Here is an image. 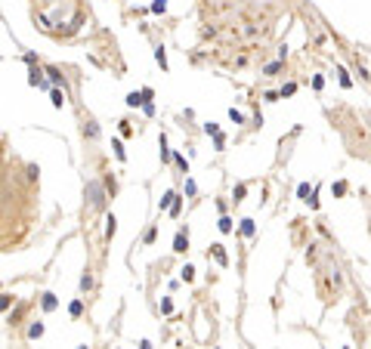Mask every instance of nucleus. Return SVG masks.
Masks as SVG:
<instances>
[{"label":"nucleus","mask_w":371,"mask_h":349,"mask_svg":"<svg viewBox=\"0 0 371 349\" xmlns=\"http://www.w3.org/2000/svg\"><path fill=\"white\" fill-rule=\"evenodd\" d=\"M84 195H87V204H90L87 210H90V213H99V210H106V198H109V195H106V185H102V182L90 179Z\"/></svg>","instance_id":"1"},{"label":"nucleus","mask_w":371,"mask_h":349,"mask_svg":"<svg viewBox=\"0 0 371 349\" xmlns=\"http://www.w3.org/2000/svg\"><path fill=\"white\" fill-rule=\"evenodd\" d=\"M84 136L90 139V142H96V139H99V124L93 121V118H84Z\"/></svg>","instance_id":"2"},{"label":"nucleus","mask_w":371,"mask_h":349,"mask_svg":"<svg viewBox=\"0 0 371 349\" xmlns=\"http://www.w3.org/2000/svg\"><path fill=\"white\" fill-rule=\"evenodd\" d=\"M189 250V235L186 232H177V238H173V253H186Z\"/></svg>","instance_id":"3"},{"label":"nucleus","mask_w":371,"mask_h":349,"mask_svg":"<svg viewBox=\"0 0 371 349\" xmlns=\"http://www.w3.org/2000/svg\"><path fill=\"white\" fill-rule=\"evenodd\" d=\"M211 253H214V260H217L220 266H229V257H226V250H223V244H214V247H211Z\"/></svg>","instance_id":"4"},{"label":"nucleus","mask_w":371,"mask_h":349,"mask_svg":"<svg viewBox=\"0 0 371 349\" xmlns=\"http://www.w3.org/2000/svg\"><path fill=\"white\" fill-rule=\"evenodd\" d=\"M40 306H43V312H53L56 306H59V300H56V294H43L40 297Z\"/></svg>","instance_id":"5"},{"label":"nucleus","mask_w":371,"mask_h":349,"mask_svg":"<svg viewBox=\"0 0 371 349\" xmlns=\"http://www.w3.org/2000/svg\"><path fill=\"white\" fill-rule=\"evenodd\" d=\"M114 232H118V219H114V213H111V216L106 219V238H109V241L114 238Z\"/></svg>","instance_id":"6"},{"label":"nucleus","mask_w":371,"mask_h":349,"mask_svg":"<svg viewBox=\"0 0 371 349\" xmlns=\"http://www.w3.org/2000/svg\"><path fill=\"white\" fill-rule=\"evenodd\" d=\"M68 315H72V318H80V315H84V300H74V303L68 306Z\"/></svg>","instance_id":"7"},{"label":"nucleus","mask_w":371,"mask_h":349,"mask_svg":"<svg viewBox=\"0 0 371 349\" xmlns=\"http://www.w3.org/2000/svg\"><path fill=\"white\" fill-rule=\"evenodd\" d=\"M93 290V275H90V269L84 272V278H80V294H90Z\"/></svg>","instance_id":"8"},{"label":"nucleus","mask_w":371,"mask_h":349,"mask_svg":"<svg viewBox=\"0 0 371 349\" xmlns=\"http://www.w3.org/2000/svg\"><path fill=\"white\" fill-rule=\"evenodd\" d=\"M28 337H31V340H37V337H43V324H40V321L28 324Z\"/></svg>","instance_id":"9"},{"label":"nucleus","mask_w":371,"mask_h":349,"mask_svg":"<svg viewBox=\"0 0 371 349\" xmlns=\"http://www.w3.org/2000/svg\"><path fill=\"white\" fill-rule=\"evenodd\" d=\"M143 93H130V96H127V105H130V108H139V105H143Z\"/></svg>","instance_id":"10"},{"label":"nucleus","mask_w":371,"mask_h":349,"mask_svg":"<svg viewBox=\"0 0 371 349\" xmlns=\"http://www.w3.org/2000/svg\"><path fill=\"white\" fill-rule=\"evenodd\" d=\"M13 303H16V297H13V294H0V312H6Z\"/></svg>","instance_id":"11"},{"label":"nucleus","mask_w":371,"mask_h":349,"mask_svg":"<svg viewBox=\"0 0 371 349\" xmlns=\"http://www.w3.org/2000/svg\"><path fill=\"white\" fill-rule=\"evenodd\" d=\"M245 195H248V185H235V192H232V201H245Z\"/></svg>","instance_id":"12"},{"label":"nucleus","mask_w":371,"mask_h":349,"mask_svg":"<svg viewBox=\"0 0 371 349\" xmlns=\"http://www.w3.org/2000/svg\"><path fill=\"white\" fill-rule=\"evenodd\" d=\"M282 68H285V59H278V62H272V65H266L263 74H275V71H282Z\"/></svg>","instance_id":"13"},{"label":"nucleus","mask_w":371,"mask_h":349,"mask_svg":"<svg viewBox=\"0 0 371 349\" xmlns=\"http://www.w3.org/2000/svg\"><path fill=\"white\" fill-rule=\"evenodd\" d=\"M241 235H245V238L254 235V219H241Z\"/></svg>","instance_id":"14"},{"label":"nucleus","mask_w":371,"mask_h":349,"mask_svg":"<svg viewBox=\"0 0 371 349\" xmlns=\"http://www.w3.org/2000/svg\"><path fill=\"white\" fill-rule=\"evenodd\" d=\"M158 145H161V161L167 164V161H170V152H167V139L161 136V139H158Z\"/></svg>","instance_id":"15"},{"label":"nucleus","mask_w":371,"mask_h":349,"mask_svg":"<svg viewBox=\"0 0 371 349\" xmlns=\"http://www.w3.org/2000/svg\"><path fill=\"white\" fill-rule=\"evenodd\" d=\"M40 80H43V77H40V68H31V77H28V84H31V87H40Z\"/></svg>","instance_id":"16"},{"label":"nucleus","mask_w":371,"mask_h":349,"mask_svg":"<svg viewBox=\"0 0 371 349\" xmlns=\"http://www.w3.org/2000/svg\"><path fill=\"white\" fill-rule=\"evenodd\" d=\"M297 93V84H285L282 87V93H278V99H285V96H294Z\"/></svg>","instance_id":"17"},{"label":"nucleus","mask_w":371,"mask_h":349,"mask_svg":"<svg viewBox=\"0 0 371 349\" xmlns=\"http://www.w3.org/2000/svg\"><path fill=\"white\" fill-rule=\"evenodd\" d=\"M220 232H223V235H229V232H232V219H229V216H220Z\"/></svg>","instance_id":"18"},{"label":"nucleus","mask_w":371,"mask_h":349,"mask_svg":"<svg viewBox=\"0 0 371 349\" xmlns=\"http://www.w3.org/2000/svg\"><path fill=\"white\" fill-rule=\"evenodd\" d=\"M331 195H334V198L346 195V182H334V185H331Z\"/></svg>","instance_id":"19"},{"label":"nucleus","mask_w":371,"mask_h":349,"mask_svg":"<svg viewBox=\"0 0 371 349\" xmlns=\"http://www.w3.org/2000/svg\"><path fill=\"white\" fill-rule=\"evenodd\" d=\"M155 238H158V226H152V229H148L146 235H143V241H146V244H155Z\"/></svg>","instance_id":"20"},{"label":"nucleus","mask_w":371,"mask_h":349,"mask_svg":"<svg viewBox=\"0 0 371 349\" xmlns=\"http://www.w3.org/2000/svg\"><path fill=\"white\" fill-rule=\"evenodd\" d=\"M53 105H56V108H62V105H65V96H62V90H53Z\"/></svg>","instance_id":"21"},{"label":"nucleus","mask_w":371,"mask_h":349,"mask_svg":"<svg viewBox=\"0 0 371 349\" xmlns=\"http://www.w3.org/2000/svg\"><path fill=\"white\" fill-rule=\"evenodd\" d=\"M111 148H114V158H118V161H124V158H127V155H124V145L118 142V139L111 142Z\"/></svg>","instance_id":"22"},{"label":"nucleus","mask_w":371,"mask_h":349,"mask_svg":"<svg viewBox=\"0 0 371 349\" xmlns=\"http://www.w3.org/2000/svg\"><path fill=\"white\" fill-rule=\"evenodd\" d=\"M173 195H177V192H167L164 198H161V204H158V207H161V210H167V207H170V201H173Z\"/></svg>","instance_id":"23"},{"label":"nucleus","mask_w":371,"mask_h":349,"mask_svg":"<svg viewBox=\"0 0 371 349\" xmlns=\"http://www.w3.org/2000/svg\"><path fill=\"white\" fill-rule=\"evenodd\" d=\"M155 59H158V65H161V68H167V56H164V50H161V46L155 50Z\"/></svg>","instance_id":"24"},{"label":"nucleus","mask_w":371,"mask_h":349,"mask_svg":"<svg viewBox=\"0 0 371 349\" xmlns=\"http://www.w3.org/2000/svg\"><path fill=\"white\" fill-rule=\"evenodd\" d=\"M161 312H164V315H170V312H173V303H170V297H164V300H161Z\"/></svg>","instance_id":"25"},{"label":"nucleus","mask_w":371,"mask_h":349,"mask_svg":"<svg viewBox=\"0 0 371 349\" xmlns=\"http://www.w3.org/2000/svg\"><path fill=\"white\" fill-rule=\"evenodd\" d=\"M25 173H28V179L34 182V179H37V173H40V170H37V164H28V167H25Z\"/></svg>","instance_id":"26"},{"label":"nucleus","mask_w":371,"mask_h":349,"mask_svg":"<svg viewBox=\"0 0 371 349\" xmlns=\"http://www.w3.org/2000/svg\"><path fill=\"white\" fill-rule=\"evenodd\" d=\"M173 161H177V167H180L183 173H189V164H186V158H183V155H173Z\"/></svg>","instance_id":"27"},{"label":"nucleus","mask_w":371,"mask_h":349,"mask_svg":"<svg viewBox=\"0 0 371 349\" xmlns=\"http://www.w3.org/2000/svg\"><path fill=\"white\" fill-rule=\"evenodd\" d=\"M46 74H50V77L56 80V84H59V80H62V74H59V68H56V65H50V68H46Z\"/></svg>","instance_id":"28"},{"label":"nucleus","mask_w":371,"mask_h":349,"mask_svg":"<svg viewBox=\"0 0 371 349\" xmlns=\"http://www.w3.org/2000/svg\"><path fill=\"white\" fill-rule=\"evenodd\" d=\"M229 118L235 121V124H245V114H241V111H235V108H229Z\"/></svg>","instance_id":"29"},{"label":"nucleus","mask_w":371,"mask_h":349,"mask_svg":"<svg viewBox=\"0 0 371 349\" xmlns=\"http://www.w3.org/2000/svg\"><path fill=\"white\" fill-rule=\"evenodd\" d=\"M164 9H167L164 0H155V3H152V13H164Z\"/></svg>","instance_id":"30"},{"label":"nucleus","mask_w":371,"mask_h":349,"mask_svg":"<svg viewBox=\"0 0 371 349\" xmlns=\"http://www.w3.org/2000/svg\"><path fill=\"white\" fill-rule=\"evenodd\" d=\"M192 278H195V269H192V266H186V269H183V281H192Z\"/></svg>","instance_id":"31"},{"label":"nucleus","mask_w":371,"mask_h":349,"mask_svg":"<svg viewBox=\"0 0 371 349\" xmlns=\"http://www.w3.org/2000/svg\"><path fill=\"white\" fill-rule=\"evenodd\" d=\"M121 133H124V136H133V127H130V121H121Z\"/></svg>","instance_id":"32"},{"label":"nucleus","mask_w":371,"mask_h":349,"mask_svg":"<svg viewBox=\"0 0 371 349\" xmlns=\"http://www.w3.org/2000/svg\"><path fill=\"white\" fill-rule=\"evenodd\" d=\"M195 192H198V185H195L192 179H186V195H195Z\"/></svg>","instance_id":"33"},{"label":"nucleus","mask_w":371,"mask_h":349,"mask_svg":"<svg viewBox=\"0 0 371 349\" xmlns=\"http://www.w3.org/2000/svg\"><path fill=\"white\" fill-rule=\"evenodd\" d=\"M312 87L322 90V87H325V77H322V74H316V77H312Z\"/></svg>","instance_id":"34"},{"label":"nucleus","mask_w":371,"mask_h":349,"mask_svg":"<svg viewBox=\"0 0 371 349\" xmlns=\"http://www.w3.org/2000/svg\"><path fill=\"white\" fill-rule=\"evenodd\" d=\"M139 93H143V99H146V102L155 96V90H152V87H146V90H139Z\"/></svg>","instance_id":"35"},{"label":"nucleus","mask_w":371,"mask_h":349,"mask_svg":"<svg viewBox=\"0 0 371 349\" xmlns=\"http://www.w3.org/2000/svg\"><path fill=\"white\" fill-rule=\"evenodd\" d=\"M204 133H211V136H217L220 130H217V124H204Z\"/></svg>","instance_id":"36"}]
</instances>
